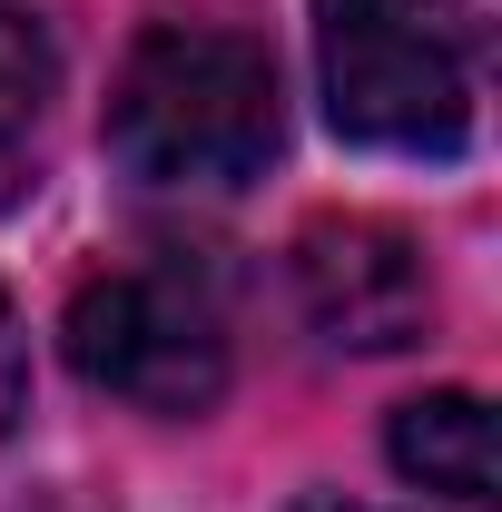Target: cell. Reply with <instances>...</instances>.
Masks as SVG:
<instances>
[{"instance_id": "obj_1", "label": "cell", "mask_w": 502, "mask_h": 512, "mask_svg": "<svg viewBox=\"0 0 502 512\" xmlns=\"http://www.w3.org/2000/svg\"><path fill=\"white\" fill-rule=\"evenodd\" d=\"M109 158L138 188H247L276 158V60L237 30H138L109 89Z\"/></svg>"}, {"instance_id": "obj_2", "label": "cell", "mask_w": 502, "mask_h": 512, "mask_svg": "<svg viewBox=\"0 0 502 512\" xmlns=\"http://www.w3.org/2000/svg\"><path fill=\"white\" fill-rule=\"evenodd\" d=\"M483 30L463 0H315V79L325 119L355 148L453 158L473 138Z\"/></svg>"}, {"instance_id": "obj_3", "label": "cell", "mask_w": 502, "mask_h": 512, "mask_svg": "<svg viewBox=\"0 0 502 512\" xmlns=\"http://www.w3.org/2000/svg\"><path fill=\"white\" fill-rule=\"evenodd\" d=\"M69 365H79V384L119 394L138 414L197 424L227 394V325L197 286L128 266V276H89L69 296Z\"/></svg>"}, {"instance_id": "obj_4", "label": "cell", "mask_w": 502, "mask_h": 512, "mask_svg": "<svg viewBox=\"0 0 502 512\" xmlns=\"http://www.w3.org/2000/svg\"><path fill=\"white\" fill-rule=\"evenodd\" d=\"M296 296H306V325L345 355H404L434 325L424 247L384 217H315L296 237Z\"/></svg>"}, {"instance_id": "obj_5", "label": "cell", "mask_w": 502, "mask_h": 512, "mask_svg": "<svg viewBox=\"0 0 502 512\" xmlns=\"http://www.w3.org/2000/svg\"><path fill=\"white\" fill-rule=\"evenodd\" d=\"M384 453H394V473H404V483L443 493L453 512H493V503H502L493 404H483V394H463V384H443V394H414V404L394 414Z\"/></svg>"}, {"instance_id": "obj_6", "label": "cell", "mask_w": 502, "mask_h": 512, "mask_svg": "<svg viewBox=\"0 0 502 512\" xmlns=\"http://www.w3.org/2000/svg\"><path fill=\"white\" fill-rule=\"evenodd\" d=\"M40 109H50V40H40L30 10L0 0V197L20 188V168H30Z\"/></svg>"}, {"instance_id": "obj_7", "label": "cell", "mask_w": 502, "mask_h": 512, "mask_svg": "<svg viewBox=\"0 0 502 512\" xmlns=\"http://www.w3.org/2000/svg\"><path fill=\"white\" fill-rule=\"evenodd\" d=\"M30 414V335H20V306L0 296V434Z\"/></svg>"}, {"instance_id": "obj_8", "label": "cell", "mask_w": 502, "mask_h": 512, "mask_svg": "<svg viewBox=\"0 0 502 512\" xmlns=\"http://www.w3.org/2000/svg\"><path fill=\"white\" fill-rule=\"evenodd\" d=\"M296 512H375V503H345V493H306Z\"/></svg>"}]
</instances>
